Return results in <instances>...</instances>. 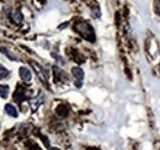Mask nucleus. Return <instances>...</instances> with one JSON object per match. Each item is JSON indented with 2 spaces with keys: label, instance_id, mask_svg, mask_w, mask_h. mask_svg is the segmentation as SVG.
<instances>
[{
  "label": "nucleus",
  "instance_id": "f257e3e1",
  "mask_svg": "<svg viewBox=\"0 0 160 150\" xmlns=\"http://www.w3.org/2000/svg\"><path fill=\"white\" fill-rule=\"evenodd\" d=\"M74 30L79 33L80 36L90 42H95V32L94 28L85 21H80L74 25Z\"/></svg>",
  "mask_w": 160,
  "mask_h": 150
},
{
  "label": "nucleus",
  "instance_id": "f03ea898",
  "mask_svg": "<svg viewBox=\"0 0 160 150\" xmlns=\"http://www.w3.org/2000/svg\"><path fill=\"white\" fill-rule=\"evenodd\" d=\"M31 65H32V68L36 70V73H37V75L40 76V79L43 81V82H47V80H48V75H47V73H46V70L42 68V67H40L37 63H35V62H31Z\"/></svg>",
  "mask_w": 160,
  "mask_h": 150
},
{
  "label": "nucleus",
  "instance_id": "7ed1b4c3",
  "mask_svg": "<svg viewBox=\"0 0 160 150\" xmlns=\"http://www.w3.org/2000/svg\"><path fill=\"white\" fill-rule=\"evenodd\" d=\"M72 74H73V76L78 80L77 85H78V86H81V82H80V81L84 79V72H82V69L79 68V67H74V68L72 69Z\"/></svg>",
  "mask_w": 160,
  "mask_h": 150
},
{
  "label": "nucleus",
  "instance_id": "20e7f679",
  "mask_svg": "<svg viewBox=\"0 0 160 150\" xmlns=\"http://www.w3.org/2000/svg\"><path fill=\"white\" fill-rule=\"evenodd\" d=\"M20 76H21V79H22L23 81L28 82V81H31L32 74H31V72H30V70H28L27 68L22 67V68H20Z\"/></svg>",
  "mask_w": 160,
  "mask_h": 150
},
{
  "label": "nucleus",
  "instance_id": "39448f33",
  "mask_svg": "<svg viewBox=\"0 0 160 150\" xmlns=\"http://www.w3.org/2000/svg\"><path fill=\"white\" fill-rule=\"evenodd\" d=\"M23 98H25V92H23V90H22L21 88H18V90H16L15 94H14V100H15L18 103H21V101H23Z\"/></svg>",
  "mask_w": 160,
  "mask_h": 150
},
{
  "label": "nucleus",
  "instance_id": "423d86ee",
  "mask_svg": "<svg viewBox=\"0 0 160 150\" xmlns=\"http://www.w3.org/2000/svg\"><path fill=\"white\" fill-rule=\"evenodd\" d=\"M5 112L8 113L9 116H11V117H18V110L12 106V105H10V103H8L6 106H5Z\"/></svg>",
  "mask_w": 160,
  "mask_h": 150
},
{
  "label": "nucleus",
  "instance_id": "0eeeda50",
  "mask_svg": "<svg viewBox=\"0 0 160 150\" xmlns=\"http://www.w3.org/2000/svg\"><path fill=\"white\" fill-rule=\"evenodd\" d=\"M11 19H12V21L15 23H21L22 20H23V16H22V14H21L20 11H15V12L11 14Z\"/></svg>",
  "mask_w": 160,
  "mask_h": 150
},
{
  "label": "nucleus",
  "instance_id": "6e6552de",
  "mask_svg": "<svg viewBox=\"0 0 160 150\" xmlns=\"http://www.w3.org/2000/svg\"><path fill=\"white\" fill-rule=\"evenodd\" d=\"M9 95V86L8 85H0V96L2 98H6Z\"/></svg>",
  "mask_w": 160,
  "mask_h": 150
},
{
  "label": "nucleus",
  "instance_id": "1a4fd4ad",
  "mask_svg": "<svg viewBox=\"0 0 160 150\" xmlns=\"http://www.w3.org/2000/svg\"><path fill=\"white\" fill-rule=\"evenodd\" d=\"M57 113H58L59 116H67V114H68V108H67V106H64V105L58 106V108H57Z\"/></svg>",
  "mask_w": 160,
  "mask_h": 150
},
{
  "label": "nucleus",
  "instance_id": "9d476101",
  "mask_svg": "<svg viewBox=\"0 0 160 150\" xmlns=\"http://www.w3.org/2000/svg\"><path fill=\"white\" fill-rule=\"evenodd\" d=\"M9 75V70L6 69V68H4L1 64H0V79H4V78H6Z\"/></svg>",
  "mask_w": 160,
  "mask_h": 150
},
{
  "label": "nucleus",
  "instance_id": "9b49d317",
  "mask_svg": "<svg viewBox=\"0 0 160 150\" xmlns=\"http://www.w3.org/2000/svg\"><path fill=\"white\" fill-rule=\"evenodd\" d=\"M53 72H54V79L58 81L60 78V75H63V73H62V70H60L58 67H53Z\"/></svg>",
  "mask_w": 160,
  "mask_h": 150
},
{
  "label": "nucleus",
  "instance_id": "f8f14e48",
  "mask_svg": "<svg viewBox=\"0 0 160 150\" xmlns=\"http://www.w3.org/2000/svg\"><path fill=\"white\" fill-rule=\"evenodd\" d=\"M154 11L158 16H160V0H154Z\"/></svg>",
  "mask_w": 160,
  "mask_h": 150
},
{
  "label": "nucleus",
  "instance_id": "ddd939ff",
  "mask_svg": "<svg viewBox=\"0 0 160 150\" xmlns=\"http://www.w3.org/2000/svg\"><path fill=\"white\" fill-rule=\"evenodd\" d=\"M92 16H95V18L100 16V9L98 6H96V9H92Z\"/></svg>",
  "mask_w": 160,
  "mask_h": 150
},
{
  "label": "nucleus",
  "instance_id": "4468645a",
  "mask_svg": "<svg viewBox=\"0 0 160 150\" xmlns=\"http://www.w3.org/2000/svg\"><path fill=\"white\" fill-rule=\"evenodd\" d=\"M67 26H68V23H67V22H65V23H64V25H60V26H59V28H63V27H67Z\"/></svg>",
  "mask_w": 160,
  "mask_h": 150
},
{
  "label": "nucleus",
  "instance_id": "2eb2a0df",
  "mask_svg": "<svg viewBox=\"0 0 160 150\" xmlns=\"http://www.w3.org/2000/svg\"><path fill=\"white\" fill-rule=\"evenodd\" d=\"M52 150H59V149H57V148H53Z\"/></svg>",
  "mask_w": 160,
  "mask_h": 150
},
{
  "label": "nucleus",
  "instance_id": "dca6fc26",
  "mask_svg": "<svg viewBox=\"0 0 160 150\" xmlns=\"http://www.w3.org/2000/svg\"><path fill=\"white\" fill-rule=\"evenodd\" d=\"M41 1H44V0H41Z\"/></svg>",
  "mask_w": 160,
  "mask_h": 150
}]
</instances>
